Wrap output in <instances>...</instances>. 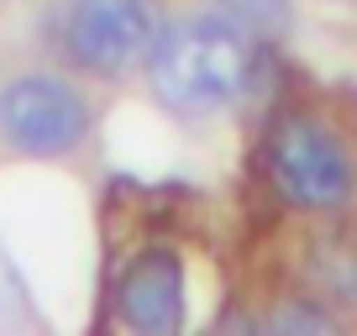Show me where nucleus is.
I'll return each instance as SVG.
<instances>
[{"label": "nucleus", "mask_w": 357, "mask_h": 336, "mask_svg": "<svg viewBox=\"0 0 357 336\" xmlns=\"http://www.w3.org/2000/svg\"><path fill=\"white\" fill-rule=\"evenodd\" d=\"M305 284L315 300L357 305V231H326L305 247Z\"/></svg>", "instance_id": "obj_6"}, {"label": "nucleus", "mask_w": 357, "mask_h": 336, "mask_svg": "<svg viewBox=\"0 0 357 336\" xmlns=\"http://www.w3.org/2000/svg\"><path fill=\"white\" fill-rule=\"evenodd\" d=\"M263 163L273 190L289 205H305V211H336V205H347V194L357 184L352 153L342 147V137L331 126L310 121V116H289V121L273 126Z\"/></svg>", "instance_id": "obj_2"}, {"label": "nucleus", "mask_w": 357, "mask_h": 336, "mask_svg": "<svg viewBox=\"0 0 357 336\" xmlns=\"http://www.w3.org/2000/svg\"><path fill=\"white\" fill-rule=\"evenodd\" d=\"M22 310H26V284H22V273L11 268V258L0 252V321H16Z\"/></svg>", "instance_id": "obj_9"}, {"label": "nucleus", "mask_w": 357, "mask_h": 336, "mask_svg": "<svg viewBox=\"0 0 357 336\" xmlns=\"http://www.w3.org/2000/svg\"><path fill=\"white\" fill-rule=\"evenodd\" d=\"M268 331H310V336H326V331H336V315L331 310H321V305H310V300H284V305H273V310H268Z\"/></svg>", "instance_id": "obj_8"}, {"label": "nucleus", "mask_w": 357, "mask_h": 336, "mask_svg": "<svg viewBox=\"0 0 357 336\" xmlns=\"http://www.w3.org/2000/svg\"><path fill=\"white\" fill-rule=\"evenodd\" d=\"M211 11L221 22H231L242 37H252V43H268V37H279L289 26V6L284 0H215Z\"/></svg>", "instance_id": "obj_7"}, {"label": "nucleus", "mask_w": 357, "mask_h": 336, "mask_svg": "<svg viewBox=\"0 0 357 336\" xmlns=\"http://www.w3.org/2000/svg\"><path fill=\"white\" fill-rule=\"evenodd\" d=\"M252 47V37H242L215 11L168 22L147 47V84L178 116H215L247 95Z\"/></svg>", "instance_id": "obj_1"}, {"label": "nucleus", "mask_w": 357, "mask_h": 336, "mask_svg": "<svg viewBox=\"0 0 357 336\" xmlns=\"http://www.w3.org/2000/svg\"><path fill=\"white\" fill-rule=\"evenodd\" d=\"M153 37H158L153 0H68L63 53L89 74H126L132 63H147Z\"/></svg>", "instance_id": "obj_4"}, {"label": "nucleus", "mask_w": 357, "mask_h": 336, "mask_svg": "<svg viewBox=\"0 0 357 336\" xmlns=\"http://www.w3.org/2000/svg\"><path fill=\"white\" fill-rule=\"evenodd\" d=\"M89 137V100L58 74L0 84V142L22 158H63Z\"/></svg>", "instance_id": "obj_3"}, {"label": "nucleus", "mask_w": 357, "mask_h": 336, "mask_svg": "<svg viewBox=\"0 0 357 336\" xmlns=\"http://www.w3.org/2000/svg\"><path fill=\"white\" fill-rule=\"evenodd\" d=\"M116 315L142 336H168L184 326V268L168 247L137 252L116 284Z\"/></svg>", "instance_id": "obj_5"}]
</instances>
